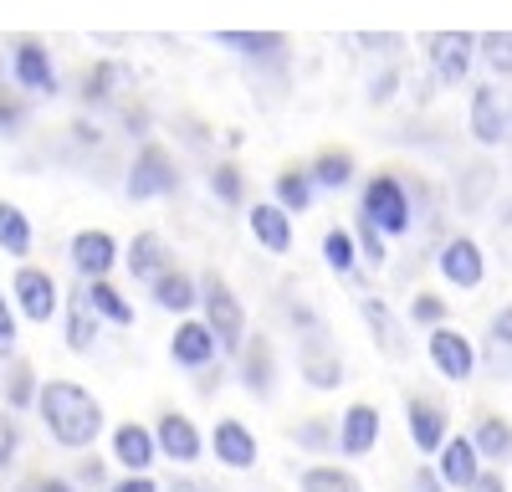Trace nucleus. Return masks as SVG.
I'll return each instance as SVG.
<instances>
[{
  "label": "nucleus",
  "mask_w": 512,
  "mask_h": 492,
  "mask_svg": "<svg viewBox=\"0 0 512 492\" xmlns=\"http://www.w3.org/2000/svg\"><path fill=\"white\" fill-rule=\"evenodd\" d=\"M36 410H41V421H47L52 441L67 446V451L93 446L98 431H103V405L82 385H72V380H47V385H41Z\"/></svg>",
  "instance_id": "nucleus-1"
},
{
  "label": "nucleus",
  "mask_w": 512,
  "mask_h": 492,
  "mask_svg": "<svg viewBox=\"0 0 512 492\" xmlns=\"http://www.w3.org/2000/svg\"><path fill=\"white\" fill-rule=\"evenodd\" d=\"M200 303H205V323H210V334L221 339V349L226 354H241V344H246V308L236 303L226 277L205 272L200 277Z\"/></svg>",
  "instance_id": "nucleus-2"
},
{
  "label": "nucleus",
  "mask_w": 512,
  "mask_h": 492,
  "mask_svg": "<svg viewBox=\"0 0 512 492\" xmlns=\"http://www.w3.org/2000/svg\"><path fill=\"white\" fill-rule=\"evenodd\" d=\"M180 175H175V159H169L164 144H144L134 154V170H128V195L134 200H154V195H175Z\"/></svg>",
  "instance_id": "nucleus-3"
},
{
  "label": "nucleus",
  "mask_w": 512,
  "mask_h": 492,
  "mask_svg": "<svg viewBox=\"0 0 512 492\" xmlns=\"http://www.w3.org/2000/svg\"><path fill=\"white\" fill-rule=\"evenodd\" d=\"M364 221H374L379 231H390V236H405L410 231V200H405L400 180L374 175L364 185Z\"/></svg>",
  "instance_id": "nucleus-4"
},
{
  "label": "nucleus",
  "mask_w": 512,
  "mask_h": 492,
  "mask_svg": "<svg viewBox=\"0 0 512 492\" xmlns=\"http://www.w3.org/2000/svg\"><path fill=\"white\" fill-rule=\"evenodd\" d=\"M11 298H16V308H21L31 323H52V318H57V308H62L57 277H52V272H41V267H21V272H16Z\"/></svg>",
  "instance_id": "nucleus-5"
},
{
  "label": "nucleus",
  "mask_w": 512,
  "mask_h": 492,
  "mask_svg": "<svg viewBox=\"0 0 512 492\" xmlns=\"http://www.w3.org/2000/svg\"><path fill=\"white\" fill-rule=\"evenodd\" d=\"M308 323V339H303V380L313 390H333V385H344V364H338V354L323 344V323L313 313H303Z\"/></svg>",
  "instance_id": "nucleus-6"
},
{
  "label": "nucleus",
  "mask_w": 512,
  "mask_h": 492,
  "mask_svg": "<svg viewBox=\"0 0 512 492\" xmlns=\"http://www.w3.org/2000/svg\"><path fill=\"white\" fill-rule=\"evenodd\" d=\"M431 364L441 369L446 380L461 385V380H472V369H477V349H472V339H466V334L436 323V328H431Z\"/></svg>",
  "instance_id": "nucleus-7"
},
{
  "label": "nucleus",
  "mask_w": 512,
  "mask_h": 492,
  "mask_svg": "<svg viewBox=\"0 0 512 492\" xmlns=\"http://www.w3.org/2000/svg\"><path fill=\"white\" fill-rule=\"evenodd\" d=\"M436 472L446 477V487H456V492H466L477 477H482V451H477V441L472 436H446V446L436 451Z\"/></svg>",
  "instance_id": "nucleus-8"
},
{
  "label": "nucleus",
  "mask_w": 512,
  "mask_h": 492,
  "mask_svg": "<svg viewBox=\"0 0 512 492\" xmlns=\"http://www.w3.org/2000/svg\"><path fill=\"white\" fill-rule=\"evenodd\" d=\"M154 441H159V457H169V462H195L200 451H205L195 421L180 416V410H164L159 426H154Z\"/></svg>",
  "instance_id": "nucleus-9"
},
{
  "label": "nucleus",
  "mask_w": 512,
  "mask_h": 492,
  "mask_svg": "<svg viewBox=\"0 0 512 492\" xmlns=\"http://www.w3.org/2000/svg\"><path fill=\"white\" fill-rule=\"evenodd\" d=\"M113 262H118V241H113L108 231H77V236H72V267L88 277V282L108 277Z\"/></svg>",
  "instance_id": "nucleus-10"
},
{
  "label": "nucleus",
  "mask_w": 512,
  "mask_h": 492,
  "mask_svg": "<svg viewBox=\"0 0 512 492\" xmlns=\"http://www.w3.org/2000/svg\"><path fill=\"white\" fill-rule=\"evenodd\" d=\"M216 349H221V339L210 334V323H180L175 328V339H169V359H175L180 369H205L210 359H216Z\"/></svg>",
  "instance_id": "nucleus-11"
},
{
  "label": "nucleus",
  "mask_w": 512,
  "mask_h": 492,
  "mask_svg": "<svg viewBox=\"0 0 512 492\" xmlns=\"http://www.w3.org/2000/svg\"><path fill=\"white\" fill-rule=\"evenodd\" d=\"M379 446V410L374 405H349L338 421V451L344 457H369Z\"/></svg>",
  "instance_id": "nucleus-12"
},
{
  "label": "nucleus",
  "mask_w": 512,
  "mask_h": 492,
  "mask_svg": "<svg viewBox=\"0 0 512 492\" xmlns=\"http://www.w3.org/2000/svg\"><path fill=\"white\" fill-rule=\"evenodd\" d=\"M210 451H216V462L231 467V472L256 467V436L241 421H216V431H210Z\"/></svg>",
  "instance_id": "nucleus-13"
},
{
  "label": "nucleus",
  "mask_w": 512,
  "mask_h": 492,
  "mask_svg": "<svg viewBox=\"0 0 512 492\" xmlns=\"http://www.w3.org/2000/svg\"><path fill=\"white\" fill-rule=\"evenodd\" d=\"M154 457H159L154 431H144V426H134V421H123V426L113 431V462H118L123 472H149Z\"/></svg>",
  "instance_id": "nucleus-14"
},
{
  "label": "nucleus",
  "mask_w": 512,
  "mask_h": 492,
  "mask_svg": "<svg viewBox=\"0 0 512 492\" xmlns=\"http://www.w3.org/2000/svg\"><path fill=\"white\" fill-rule=\"evenodd\" d=\"M405 426H410V441H415L420 451H441V446H446V410H441L436 400L410 395V400H405Z\"/></svg>",
  "instance_id": "nucleus-15"
},
{
  "label": "nucleus",
  "mask_w": 512,
  "mask_h": 492,
  "mask_svg": "<svg viewBox=\"0 0 512 492\" xmlns=\"http://www.w3.org/2000/svg\"><path fill=\"white\" fill-rule=\"evenodd\" d=\"M11 72L26 93H57V72H52V57L47 47H36V41H21L16 57H11Z\"/></svg>",
  "instance_id": "nucleus-16"
},
{
  "label": "nucleus",
  "mask_w": 512,
  "mask_h": 492,
  "mask_svg": "<svg viewBox=\"0 0 512 492\" xmlns=\"http://www.w3.org/2000/svg\"><path fill=\"white\" fill-rule=\"evenodd\" d=\"M241 385L251 395H272V385H277V354H272L267 339H246L241 344Z\"/></svg>",
  "instance_id": "nucleus-17"
},
{
  "label": "nucleus",
  "mask_w": 512,
  "mask_h": 492,
  "mask_svg": "<svg viewBox=\"0 0 512 492\" xmlns=\"http://www.w3.org/2000/svg\"><path fill=\"white\" fill-rule=\"evenodd\" d=\"M441 277L456 282V287H477L482 282V252L472 236H456L441 246Z\"/></svg>",
  "instance_id": "nucleus-18"
},
{
  "label": "nucleus",
  "mask_w": 512,
  "mask_h": 492,
  "mask_svg": "<svg viewBox=\"0 0 512 492\" xmlns=\"http://www.w3.org/2000/svg\"><path fill=\"white\" fill-rule=\"evenodd\" d=\"M359 313H364V323H369V334H374V344L390 354V359H405L410 354V344H405V328H400V318L384 308L379 298H359Z\"/></svg>",
  "instance_id": "nucleus-19"
},
{
  "label": "nucleus",
  "mask_w": 512,
  "mask_h": 492,
  "mask_svg": "<svg viewBox=\"0 0 512 492\" xmlns=\"http://www.w3.org/2000/svg\"><path fill=\"white\" fill-rule=\"evenodd\" d=\"M154 303H159V308H169V313H190V308L200 303V287H195V277H190V272L169 267V272H159V277H154Z\"/></svg>",
  "instance_id": "nucleus-20"
},
{
  "label": "nucleus",
  "mask_w": 512,
  "mask_h": 492,
  "mask_svg": "<svg viewBox=\"0 0 512 492\" xmlns=\"http://www.w3.org/2000/svg\"><path fill=\"white\" fill-rule=\"evenodd\" d=\"M128 272L154 282L159 272H169V252H164V236L159 231H139L134 241H128Z\"/></svg>",
  "instance_id": "nucleus-21"
},
{
  "label": "nucleus",
  "mask_w": 512,
  "mask_h": 492,
  "mask_svg": "<svg viewBox=\"0 0 512 492\" xmlns=\"http://www.w3.org/2000/svg\"><path fill=\"white\" fill-rule=\"evenodd\" d=\"M246 221H251V236L262 241L267 252H277V257H282L287 246H292V221H287L282 205H256V211H251Z\"/></svg>",
  "instance_id": "nucleus-22"
},
{
  "label": "nucleus",
  "mask_w": 512,
  "mask_h": 492,
  "mask_svg": "<svg viewBox=\"0 0 512 492\" xmlns=\"http://www.w3.org/2000/svg\"><path fill=\"white\" fill-rule=\"evenodd\" d=\"M431 62L441 82H461L472 67V36H431Z\"/></svg>",
  "instance_id": "nucleus-23"
},
{
  "label": "nucleus",
  "mask_w": 512,
  "mask_h": 492,
  "mask_svg": "<svg viewBox=\"0 0 512 492\" xmlns=\"http://www.w3.org/2000/svg\"><path fill=\"white\" fill-rule=\"evenodd\" d=\"M472 134L482 144H502V134H507V113H502V103H497L492 88H477L472 93Z\"/></svg>",
  "instance_id": "nucleus-24"
},
{
  "label": "nucleus",
  "mask_w": 512,
  "mask_h": 492,
  "mask_svg": "<svg viewBox=\"0 0 512 492\" xmlns=\"http://www.w3.org/2000/svg\"><path fill=\"white\" fill-rule=\"evenodd\" d=\"M82 298H88V308H93L98 318H108V323H118V328H128V323H134V308H128V298L118 293V287H113L108 277L88 282V293H82Z\"/></svg>",
  "instance_id": "nucleus-25"
},
{
  "label": "nucleus",
  "mask_w": 512,
  "mask_h": 492,
  "mask_svg": "<svg viewBox=\"0 0 512 492\" xmlns=\"http://www.w3.org/2000/svg\"><path fill=\"white\" fill-rule=\"evenodd\" d=\"M477 451L487 462H512V421H502V416H482L477 421Z\"/></svg>",
  "instance_id": "nucleus-26"
},
{
  "label": "nucleus",
  "mask_w": 512,
  "mask_h": 492,
  "mask_svg": "<svg viewBox=\"0 0 512 492\" xmlns=\"http://www.w3.org/2000/svg\"><path fill=\"white\" fill-rule=\"evenodd\" d=\"M98 344V313L88 308V298H72V313H67V349L72 354H93Z\"/></svg>",
  "instance_id": "nucleus-27"
},
{
  "label": "nucleus",
  "mask_w": 512,
  "mask_h": 492,
  "mask_svg": "<svg viewBox=\"0 0 512 492\" xmlns=\"http://www.w3.org/2000/svg\"><path fill=\"white\" fill-rule=\"evenodd\" d=\"M0 246H6L11 257L31 252V221H26L21 205H11V200H0Z\"/></svg>",
  "instance_id": "nucleus-28"
},
{
  "label": "nucleus",
  "mask_w": 512,
  "mask_h": 492,
  "mask_svg": "<svg viewBox=\"0 0 512 492\" xmlns=\"http://www.w3.org/2000/svg\"><path fill=\"white\" fill-rule=\"evenodd\" d=\"M36 395H41L36 369H31L26 359H11V369H6V405H11V410H31Z\"/></svg>",
  "instance_id": "nucleus-29"
},
{
  "label": "nucleus",
  "mask_w": 512,
  "mask_h": 492,
  "mask_svg": "<svg viewBox=\"0 0 512 492\" xmlns=\"http://www.w3.org/2000/svg\"><path fill=\"white\" fill-rule=\"evenodd\" d=\"M349 180H354V154H344V149L318 154V164H313V185H323V190H344Z\"/></svg>",
  "instance_id": "nucleus-30"
},
{
  "label": "nucleus",
  "mask_w": 512,
  "mask_h": 492,
  "mask_svg": "<svg viewBox=\"0 0 512 492\" xmlns=\"http://www.w3.org/2000/svg\"><path fill=\"white\" fill-rule=\"evenodd\" d=\"M308 200H313V175H303V170L277 175V205L282 211H308Z\"/></svg>",
  "instance_id": "nucleus-31"
},
{
  "label": "nucleus",
  "mask_w": 512,
  "mask_h": 492,
  "mask_svg": "<svg viewBox=\"0 0 512 492\" xmlns=\"http://www.w3.org/2000/svg\"><path fill=\"white\" fill-rule=\"evenodd\" d=\"M303 492H359V477L344 472V467H308Z\"/></svg>",
  "instance_id": "nucleus-32"
},
{
  "label": "nucleus",
  "mask_w": 512,
  "mask_h": 492,
  "mask_svg": "<svg viewBox=\"0 0 512 492\" xmlns=\"http://www.w3.org/2000/svg\"><path fill=\"white\" fill-rule=\"evenodd\" d=\"M323 262H328L338 277H344V272H354V262H359V257H354V236L333 226V231L323 236Z\"/></svg>",
  "instance_id": "nucleus-33"
},
{
  "label": "nucleus",
  "mask_w": 512,
  "mask_h": 492,
  "mask_svg": "<svg viewBox=\"0 0 512 492\" xmlns=\"http://www.w3.org/2000/svg\"><path fill=\"white\" fill-rule=\"evenodd\" d=\"M292 441L308 446V451H333V446H338V431H333L328 421H303V426L292 431Z\"/></svg>",
  "instance_id": "nucleus-34"
},
{
  "label": "nucleus",
  "mask_w": 512,
  "mask_h": 492,
  "mask_svg": "<svg viewBox=\"0 0 512 492\" xmlns=\"http://www.w3.org/2000/svg\"><path fill=\"white\" fill-rule=\"evenodd\" d=\"M221 41H226V47H246V52H256V57L282 52V36H246V31H226Z\"/></svg>",
  "instance_id": "nucleus-35"
},
{
  "label": "nucleus",
  "mask_w": 512,
  "mask_h": 492,
  "mask_svg": "<svg viewBox=\"0 0 512 492\" xmlns=\"http://www.w3.org/2000/svg\"><path fill=\"white\" fill-rule=\"evenodd\" d=\"M210 190H216L226 205H241V195H246V185H241V175L231 170V164H221V170L210 175Z\"/></svg>",
  "instance_id": "nucleus-36"
},
{
  "label": "nucleus",
  "mask_w": 512,
  "mask_h": 492,
  "mask_svg": "<svg viewBox=\"0 0 512 492\" xmlns=\"http://www.w3.org/2000/svg\"><path fill=\"white\" fill-rule=\"evenodd\" d=\"M0 359H16V313H11L6 293H0Z\"/></svg>",
  "instance_id": "nucleus-37"
},
{
  "label": "nucleus",
  "mask_w": 512,
  "mask_h": 492,
  "mask_svg": "<svg viewBox=\"0 0 512 492\" xmlns=\"http://www.w3.org/2000/svg\"><path fill=\"white\" fill-rule=\"evenodd\" d=\"M410 318H415V323H431V328H436V323L446 318V303H441L436 293H420V298L410 303Z\"/></svg>",
  "instance_id": "nucleus-38"
},
{
  "label": "nucleus",
  "mask_w": 512,
  "mask_h": 492,
  "mask_svg": "<svg viewBox=\"0 0 512 492\" xmlns=\"http://www.w3.org/2000/svg\"><path fill=\"white\" fill-rule=\"evenodd\" d=\"M16 446H21V431H16V421H11V416H0V472L11 467Z\"/></svg>",
  "instance_id": "nucleus-39"
},
{
  "label": "nucleus",
  "mask_w": 512,
  "mask_h": 492,
  "mask_svg": "<svg viewBox=\"0 0 512 492\" xmlns=\"http://www.w3.org/2000/svg\"><path fill=\"white\" fill-rule=\"evenodd\" d=\"M359 246H364V257H369L374 267L384 262V241H379V226H374V221H364V226H359Z\"/></svg>",
  "instance_id": "nucleus-40"
},
{
  "label": "nucleus",
  "mask_w": 512,
  "mask_h": 492,
  "mask_svg": "<svg viewBox=\"0 0 512 492\" xmlns=\"http://www.w3.org/2000/svg\"><path fill=\"white\" fill-rule=\"evenodd\" d=\"M16 492H77V487H72L67 477H26Z\"/></svg>",
  "instance_id": "nucleus-41"
},
{
  "label": "nucleus",
  "mask_w": 512,
  "mask_h": 492,
  "mask_svg": "<svg viewBox=\"0 0 512 492\" xmlns=\"http://www.w3.org/2000/svg\"><path fill=\"white\" fill-rule=\"evenodd\" d=\"M108 492H164V487H154V477L149 472H128L123 482H113Z\"/></svg>",
  "instance_id": "nucleus-42"
},
{
  "label": "nucleus",
  "mask_w": 512,
  "mask_h": 492,
  "mask_svg": "<svg viewBox=\"0 0 512 492\" xmlns=\"http://www.w3.org/2000/svg\"><path fill=\"white\" fill-rule=\"evenodd\" d=\"M415 492H446V477L436 467H420L415 472Z\"/></svg>",
  "instance_id": "nucleus-43"
},
{
  "label": "nucleus",
  "mask_w": 512,
  "mask_h": 492,
  "mask_svg": "<svg viewBox=\"0 0 512 492\" xmlns=\"http://www.w3.org/2000/svg\"><path fill=\"white\" fill-rule=\"evenodd\" d=\"M492 339H497V344H507V349H512V303H507V308H502V313H497V318H492Z\"/></svg>",
  "instance_id": "nucleus-44"
},
{
  "label": "nucleus",
  "mask_w": 512,
  "mask_h": 492,
  "mask_svg": "<svg viewBox=\"0 0 512 492\" xmlns=\"http://www.w3.org/2000/svg\"><path fill=\"white\" fill-rule=\"evenodd\" d=\"M466 492H507V482H502V472H482L472 487H466Z\"/></svg>",
  "instance_id": "nucleus-45"
},
{
  "label": "nucleus",
  "mask_w": 512,
  "mask_h": 492,
  "mask_svg": "<svg viewBox=\"0 0 512 492\" xmlns=\"http://www.w3.org/2000/svg\"><path fill=\"white\" fill-rule=\"evenodd\" d=\"M77 477L98 487V482H103V462H82V472H77Z\"/></svg>",
  "instance_id": "nucleus-46"
},
{
  "label": "nucleus",
  "mask_w": 512,
  "mask_h": 492,
  "mask_svg": "<svg viewBox=\"0 0 512 492\" xmlns=\"http://www.w3.org/2000/svg\"><path fill=\"white\" fill-rule=\"evenodd\" d=\"M164 492H200V487H195V482H185V477H180V482H169V487H164Z\"/></svg>",
  "instance_id": "nucleus-47"
}]
</instances>
